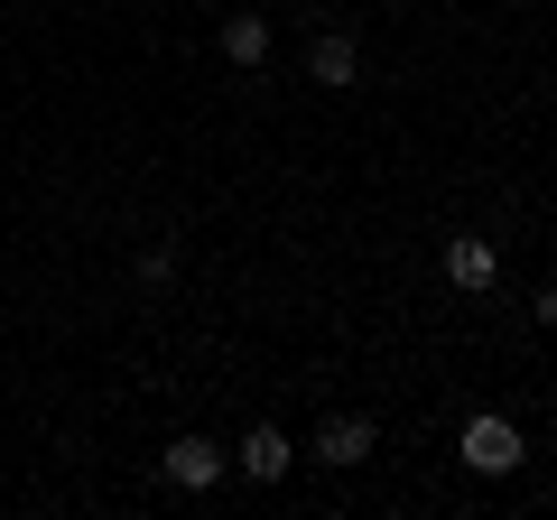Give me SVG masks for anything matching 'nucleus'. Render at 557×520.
Masks as SVG:
<instances>
[{"instance_id": "1", "label": "nucleus", "mask_w": 557, "mask_h": 520, "mask_svg": "<svg viewBox=\"0 0 557 520\" xmlns=\"http://www.w3.org/2000/svg\"><path fill=\"white\" fill-rule=\"evenodd\" d=\"M520 456H530V446H520L511 419H465V465H474V474H511Z\"/></svg>"}, {"instance_id": "2", "label": "nucleus", "mask_w": 557, "mask_h": 520, "mask_svg": "<svg viewBox=\"0 0 557 520\" xmlns=\"http://www.w3.org/2000/svg\"><path fill=\"white\" fill-rule=\"evenodd\" d=\"M223 465H233V456H223L214 437H177V446H168V483H177V493H214Z\"/></svg>"}, {"instance_id": "3", "label": "nucleus", "mask_w": 557, "mask_h": 520, "mask_svg": "<svg viewBox=\"0 0 557 520\" xmlns=\"http://www.w3.org/2000/svg\"><path fill=\"white\" fill-rule=\"evenodd\" d=\"M446 280H456L465 298H483V288L502 280V251H493L483 233H456V242H446Z\"/></svg>"}, {"instance_id": "4", "label": "nucleus", "mask_w": 557, "mask_h": 520, "mask_svg": "<svg viewBox=\"0 0 557 520\" xmlns=\"http://www.w3.org/2000/svg\"><path fill=\"white\" fill-rule=\"evenodd\" d=\"M372 446H381V428L362 419V409H344V419H325V428H317V465H362Z\"/></svg>"}, {"instance_id": "5", "label": "nucleus", "mask_w": 557, "mask_h": 520, "mask_svg": "<svg viewBox=\"0 0 557 520\" xmlns=\"http://www.w3.org/2000/svg\"><path fill=\"white\" fill-rule=\"evenodd\" d=\"M288 465H298V456H288V437H278V428H251V437H242V474H251V483H278Z\"/></svg>"}, {"instance_id": "6", "label": "nucleus", "mask_w": 557, "mask_h": 520, "mask_svg": "<svg viewBox=\"0 0 557 520\" xmlns=\"http://www.w3.org/2000/svg\"><path fill=\"white\" fill-rule=\"evenodd\" d=\"M307 75H317V84H354L362 75V47L354 38H317V47H307Z\"/></svg>"}, {"instance_id": "7", "label": "nucleus", "mask_w": 557, "mask_h": 520, "mask_svg": "<svg viewBox=\"0 0 557 520\" xmlns=\"http://www.w3.org/2000/svg\"><path fill=\"white\" fill-rule=\"evenodd\" d=\"M223 57H233L242 75H251V65L270 57V20H251V10H242V20H223Z\"/></svg>"}, {"instance_id": "8", "label": "nucleus", "mask_w": 557, "mask_h": 520, "mask_svg": "<svg viewBox=\"0 0 557 520\" xmlns=\"http://www.w3.org/2000/svg\"><path fill=\"white\" fill-rule=\"evenodd\" d=\"M539 325H557V288H539Z\"/></svg>"}]
</instances>
